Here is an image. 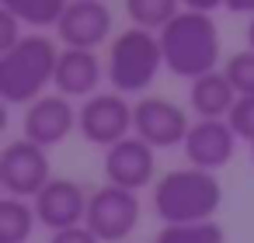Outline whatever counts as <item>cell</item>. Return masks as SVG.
<instances>
[{
    "mask_svg": "<svg viewBox=\"0 0 254 243\" xmlns=\"http://www.w3.org/2000/svg\"><path fill=\"white\" fill-rule=\"evenodd\" d=\"M157 35L164 46L167 73H174L181 80H198V77L219 70V28H216L212 14L181 7L178 18H171Z\"/></svg>",
    "mask_w": 254,
    "mask_h": 243,
    "instance_id": "6da1fadb",
    "label": "cell"
},
{
    "mask_svg": "<svg viewBox=\"0 0 254 243\" xmlns=\"http://www.w3.org/2000/svg\"><path fill=\"white\" fill-rule=\"evenodd\" d=\"M60 63V49L49 35H21L18 46L0 52V101L4 104H32L53 87Z\"/></svg>",
    "mask_w": 254,
    "mask_h": 243,
    "instance_id": "7a4b0ae2",
    "label": "cell"
},
{
    "mask_svg": "<svg viewBox=\"0 0 254 243\" xmlns=\"http://www.w3.org/2000/svg\"><path fill=\"white\" fill-rule=\"evenodd\" d=\"M223 205V184L216 170L178 167L153 181V212L160 222H202L212 219Z\"/></svg>",
    "mask_w": 254,
    "mask_h": 243,
    "instance_id": "3957f363",
    "label": "cell"
},
{
    "mask_svg": "<svg viewBox=\"0 0 254 243\" xmlns=\"http://www.w3.org/2000/svg\"><path fill=\"white\" fill-rule=\"evenodd\" d=\"M112 91L119 94H143L150 91V84L160 77L164 70V46L160 35L139 25H129L126 32H119L108 46V59H105Z\"/></svg>",
    "mask_w": 254,
    "mask_h": 243,
    "instance_id": "277c9868",
    "label": "cell"
},
{
    "mask_svg": "<svg viewBox=\"0 0 254 243\" xmlns=\"http://www.w3.org/2000/svg\"><path fill=\"white\" fill-rule=\"evenodd\" d=\"M132 122H136V104H129L126 94H119V91H98L94 97H87L80 104L77 132L91 146L108 149L119 139L132 136Z\"/></svg>",
    "mask_w": 254,
    "mask_h": 243,
    "instance_id": "5b68a950",
    "label": "cell"
},
{
    "mask_svg": "<svg viewBox=\"0 0 254 243\" xmlns=\"http://www.w3.org/2000/svg\"><path fill=\"white\" fill-rule=\"evenodd\" d=\"M139 191L119 188V184H105L98 191H91L87 201V226L94 229V236L101 243H122L136 233L139 226Z\"/></svg>",
    "mask_w": 254,
    "mask_h": 243,
    "instance_id": "8992f818",
    "label": "cell"
},
{
    "mask_svg": "<svg viewBox=\"0 0 254 243\" xmlns=\"http://www.w3.org/2000/svg\"><path fill=\"white\" fill-rule=\"evenodd\" d=\"M49 181H53V167H49L46 146L25 136L4 146V153H0V188H4V194L35 198Z\"/></svg>",
    "mask_w": 254,
    "mask_h": 243,
    "instance_id": "52a82bcc",
    "label": "cell"
},
{
    "mask_svg": "<svg viewBox=\"0 0 254 243\" xmlns=\"http://www.w3.org/2000/svg\"><path fill=\"white\" fill-rule=\"evenodd\" d=\"M132 132L139 139H146L153 149H171V146H185V139L191 132V118L181 104H174L167 97H143V101H136Z\"/></svg>",
    "mask_w": 254,
    "mask_h": 243,
    "instance_id": "ba28073f",
    "label": "cell"
},
{
    "mask_svg": "<svg viewBox=\"0 0 254 243\" xmlns=\"http://www.w3.org/2000/svg\"><path fill=\"white\" fill-rule=\"evenodd\" d=\"M105 177H108V184L143 191L157 177V149L146 139H139L136 132L119 139L115 146L105 149Z\"/></svg>",
    "mask_w": 254,
    "mask_h": 243,
    "instance_id": "9c48e42d",
    "label": "cell"
},
{
    "mask_svg": "<svg viewBox=\"0 0 254 243\" xmlns=\"http://www.w3.org/2000/svg\"><path fill=\"white\" fill-rule=\"evenodd\" d=\"M77 118H80V108H73L70 97L63 94H42L39 101L25 104V139L39 143V146H60L73 129H77Z\"/></svg>",
    "mask_w": 254,
    "mask_h": 243,
    "instance_id": "30bf717a",
    "label": "cell"
},
{
    "mask_svg": "<svg viewBox=\"0 0 254 243\" xmlns=\"http://www.w3.org/2000/svg\"><path fill=\"white\" fill-rule=\"evenodd\" d=\"M56 35L70 49H98L112 39V11L105 0H70Z\"/></svg>",
    "mask_w": 254,
    "mask_h": 243,
    "instance_id": "8fae6325",
    "label": "cell"
},
{
    "mask_svg": "<svg viewBox=\"0 0 254 243\" xmlns=\"http://www.w3.org/2000/svg\"><path fill=\"white\" fill-rule=\"evenodd\" d=\"M87 201H91V194H87L77 181H70V177H53V181L32 198V205H35V212H39V222H42L49 233L80 226V222L87 219Z\"/></svg>",
    "mask_w": 254,
    "mask_h": 243,
    "instance_id": "7c38bea8",
    "label": "cell"
},
{
    "mask_svg": "<svg viewBox=\"0 0 254 243\" xmlns=\"http://www.w3.org/2000/svg\"><path fill=\"white\" fill-rule=\"evenodd\" d=\"M237 132L226 118H195L191 122V132L185 139V156L191 167H202V170H219L233 160L237 153Z\"/></svg>",
    "mask_w": 254,
    "mask_h": 243,
    "instance_id": "4fadbf2b",
    "label": "cell"
},
{
    "mask_svg": "<svg viewBox=\"0 0 254 243\" xmlns=\"http://www.w3.org/2000/svg\"><path fill=\"white\" fill-rule=\"evenodd\" d=\"M105 77H108V70L98 59V49H70V46H63L53 87H56V94L70 97V101H87V97L98 94Z\"/></svg>",
    "mask_w": 254,
    "mask_h": 243,
    "instance_id": "5bb4252c",
    "label": "cell"
},
{
    "mask_svg": "<svg viewBox=\"0 0 254 243\" xmlns=\"http://www.w3.org/2000/svg\"><path fill=\"white\" fill-rule=\"evenodd\" d=\"M237 91L230 84V77L223 70H212L198 80H191L188 87V108L195 111V118H226L237 104Z\"/></svg>",
    "mask_w": 254,
    "mask_h": 243,
    "instance_id": "9a60e30c",
    "label": "cell"
},
{
    "mask_svg": "<svg viewBox=\"0 0 254 243\" xmlns=\"http://www.w3.org/2000/svg\"><path fill=\"white\" fill-rule=\"evenodd\" d=\"M35 222H39V212L32 198H14V194L0 198V243H25Z\"/></svg>",
    "mask_w": 254,
    "mask_h": 243,
    "instance_id": "2e32d148",
    "label": "cell"
},
{
    "mask_svg": "<svg viewBox=\"0 0 254 243\" xmlns=\"http://www.w3.org/2000/svg\"><path fill=\"white\" fill-rule=\"evenodd\" d=\"M0 7L11 11L28 28H56L70 0H0Z\"/></svg>",
    "mask_w": 254,
    "mask_h": 243,
    "instance_id": "e0dca14e",
    "label": "cell"
},
{
    "mask_svg": "<svg viewBox=\"0 0 254 243\" xmlns=\"http://www.w3.org/2000/svg\"><path fill=\"white\" fill-rule=\"evenodd\" d=\"M153 243H223V226L216 219L202 222H164Z\"/></svg>",
    "mask_w": 254,
    "mask_h": 243,
    "instance_id": "ac0fdd59",
    "label": "cell"
},
{
    "mask_svg": "<svg viewBox=\"0 0 254 243\" xmlns=\"http://www.w3.org/2000/svg\"><path fill=\"white\" fill-rule=\"evenodd\" d=\"M181 7H185L181 0H126L129 21L139 28H150V32H160L171 18H178Z\"/></svg>",
    "mask_w": 254,
    "mask_h": 243,
    "instance_id": "d6986e66",
    "label": "cell"
},
{
    "mask_svg": "<svg viewBox=\"0 0 254 243\" xmlns=\"http://www.w3.org/2000/svg\"><path fill=\"white\" fill-rule=\"evenodd\" d=\"M223 73L230 77V84H233V91H237L240 97L254 94V49L233 52V56L223 63Z\"/></svg>",
    "mask_w": 254,
    "mask_h": 243,
    "instance_id": "ffe728a7",
    "label": "cell"
},
{
    "mask_svg": "<svg viewBox=\"0 0 254 243\" xmlns=\"http://www.w3.org/2000/svg\"><path fill=\"white\" fill-rule=\"evenodd\" d=\"M226 122L233 125V132H237L244 143H254V94L237 97V104H233V111L226 115Z\"/></svg>",
    "mask_w": 254,
    "mask_h": 243,
    "instance_id": "44dd1931",
    "label": "cell"
},
{
    "mask_svg": "<svg viewBox=\"0 0 254 243\" xmlns=\"http://www.w3.org/2000/svg\"><path fill=\"white\" fill-rule=\"evenodd\" d=\"M18 42H21V21L11 11L0 7V52L11 49V46H18Z\"/></svg>",
    "mask_w": 254,
    "mask_h": 243,
    "instance_id": "7402d4cb",
    "label": "cell"
},
{
    "mask_svg": "<svg viewBox=\"0 0 254 243\" xmlns=\"http://www.w3.org/2000/svg\"><path fill=\"white\" fill-rule=\"evenodd\" d=\"M49 243H101V240L94 236V229L87 222H80V226H70V229H56Z\"/></svg>",
    "mask_w": 254,
    "mask_h": 243,
    "instance_id": "603a6c76",
    "label": "cell"
},
{
    "mask_svg": "<svg viewBox=\"0 0 254 243\" xmlns=\"http://www.w3.org/2000/svg\"><path fill=\"white\" fill-rule=\"evenodd\" d=\"M181 4H185L188 11H205V14H212V11L226 7V0H181Z\"/></svg>",
    "mask_w": 254,
    "mask_h": 243,
    "instance_id": "cb8c5ba5",
    "label": "cell"
},
{
    "mask_svg": "<svg viewBox=\"0 0 254 243\" xmlns=\"http://www.w3.org/2000/svg\"><path fill=\"white\" fill-rule=\"evenodd\" d=\"M226 11H233V14H251V18H254V0H226Z\"/></svg>",
    "mask_w": 254,
    "mask_h": 243,
    "instance_id": "d4e9b609",
    "label": "cell"
},
{
    "mask_svg": "<svg viewBox=\"0 0 254 243\" xmlns=\"http://www.w3.org/2000/svg\"><path fill=\"white\" fill-rule=\"evenodd\" d=\"M244 39H247V49H254V18H251V25H247V32H244Z\"/></svg>",
    "mask_w": 254,
    "mask_h": 243,
    "instance_id": "484cf974",
    "label": "cell"
},
{
    "mask_svg": "<svg viewBox=\"0 0 254 243\" xmlns=\"http://www.w3.org/2000/svg\"><path fill=\"white\" fill-rule=\"evenodd\" d=\"M251 160H254V143H251Z\"/></svg>",
    "mask_w": 254,
    "mask_h": 243,
    "instance_id": "4316f807",
    "label": "cell"
}]
</instances>
